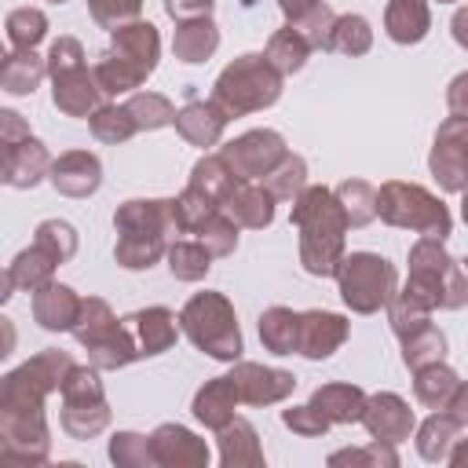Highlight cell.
<instances>
[{"instance_id":"obj_8","label":"cell","mask_w":468,"mask_h":468,"mask_svg":"<svg viewBox=\"0 0 468 468\" xmlns=\"http://www.w3.org/2000/svg\"><path fill=\"white\" fill-rule=\"evenodd\" d=\"M73 355L58 347H44L0 380V413H44L48 395L62 391V380L73 369Z\"/></svg>"},{"instance_id":"obj_41","label":"cell","mask_w":468,"mask_h":468,"mask_svg":"<svg viewBox=\"0 0 468 468\" xmlns=\"http://www.w3.org/2000/svg\"><path fill=\"white\" fill-rule=\"evenodd\" d=\"M165 260H168V271H172L176 282H201V278L212 271V260H216V256H212L197 238H194V241L176 238V241L168 245Z\"/></svg>"},{"instance_id":"obj_24","label":"cell","mask_w":468,"mask_h":468,"mask_svg":"<svg viewBox=\"0 0 468 468\" xmlns=\"http://www.w3.org/2000/svg\"><path fill=\"white\" fill-rule=\"evenodd\" d=\"M227 121H230V117H227L212 99H194V102H186V106L176 113V132H179L190 146L208 150V146H216V143L223 139Z\"/></svg>"},{"instance_id":"obj_34","label":"cell","mask_w":468,"mask_h":468,"mask_svg":"<svg viewBox=\"0 0 468 468\" xmlns=\"http://www.w3.org/2000/svg\"><path fill=\"white\" fill-rule=\"evenodd\" d=\"M44 77H48V58H40L37 48L33 51H11L0 62V88L7 95H33Z\"/></svg>"},{"instance_id":"obj_40","label":"cell","mask_w":468,"mask_h":468,"mask_svg":"<svg viewBox=\"0 0 468 468\" xmlns=\"http://www.w3.org/2000/svg\"><path fill=\"white\" fill-rule=\"evenodd\" d=\"M369 48H373V29H369V22H366L362 15H336V18H333L325 51L358 58V55H366Z\"/></svg>"},{"instance_id":"obj_11","label":"cell","mask_w":468,"mask_h":468,"mask_svg":"<svg viewBox=\"0 0 468 468\" xmlns=\"http://www.w3.org/2000/svg\"><path fill=\"white\" fill-rule=\"evenodd\" d=\"M99 366H73L69 377L62 380V413H58V424L69 439H95L110 428V402H106V391H102V380H99Z\"/></svg>"},{"instance_id":"obj_57","label":"cell","mask_w":468,"mask_h":468,"mask_svg":"<svg viewBox=\"0 0 468 468\" xmlns=\"http://www.w3.org/2000/svg\"><path fill=\"white\" fill-rule=\"evenodd\" d=\"M446 106H450V113L468 117V69L450 80V88H446Z\"/></svg>"},{"instance_id":"obj_23","label":"cell","mask_w":468,"mask_h":468,"mask_svg":"<svg viewBox=\"0 0 468 468\" xmlns=\"http://www.w3.org/2000/svg\"><path fill=\"white\" fill-rule=\"evenodd\" d=\"M238 388H234V380H230V373L227 377H212V380H205L201 388H197V395H194V402H190V413H194V420L197 424H205L208 431H219L223 424H230L238 413Z\"/></svg>"},{"instance_id":"obj_35","label":"cell","mask_w":468,"mask_h":468,"mask_svg":"<svg viewBox=\"0 0 468 468\" xmlns=\"http://www.w3.org/2000/svg\"><path fill=\"white\" fill-rule=\"evenodd\" d=\"M241 179L227 168V161L219 157V154H205L194 168H190V179H186V186H194L197 194H205L216 208H223L227 205V197L234 194V186H238Z\"/></svg>"},{"instance_id":"obj_27","label":"cell","mask_w":468,"mask_h":468,"mask_svg":"<svg viewBox=\"0 0 468 468\" xmlns=\"http://www.w3.org/2000/svg\"><path fill=\"white\" fill-rule=\"evenodd\" d=\"M216 446H219V464L223 468H263L260 435L245 417H234L230 424H223L216 431Z\"/></svg>"},{"instance_id":"obj_37","label":"cell","mask_w":468,"mask_h":468,"mask_svg":"<svg viewBox=\"0 0 468 468\" xmlns=\"http://www.w3.org/2000/svg\"><path fill=\"white\" fill-rule=\"evenodd\" d=\"M461 377L446 366V362H431V366H420L413 369V395L424 410H446L450 395L457 391Z\"/></svg>"},{"instance_id":"obj_49","label":"cell","mask_w":468,"mask_h":468,"mask_svg":"<svg viewBox=\"0 0 468 468\" xmlns=\"http://www.w3.org/2000/svg\"><path fill=\"white\" fill-rule=\"evenodd\" d=\"M194 234H197V241H201L216 260H223V256H230V252L238 249V223H234V216H230L227 208L212 212Z\"/></svg>"},{"instance_id":"obj_55","label":"cell","mask_w":468,"mask_h":468,"mask_svg":"<svg viewBox=\"0 0 468 468\" xmlns=\"http://www.w3.org/2000/svg\"><path fill=\"white\" fill-rule=\"evenodd\" d=\"M165 11L172 22H190V18H212L216 0H165Z\"/></svg>"},{"instance_id":"obj_4","label":"cell","mask_w":468,"mask_h":468,"mask_svg":"<svg viewBox=\"0 0 468 468\" xmlns=\"http://www.w3.org/2000/svg\"><path fill=\"white\" fill-rule=\"evenodd\" d=\"M431 311H461L468 303V271L457 263L442 238H417L410 249V274L402 285Z\"/></svg>"},{"instance_id":"obj_30","label":"cell","mask_w":468,"mask_h":468,"mask_svg":"<svg viewBox=\"0 0 468 468\" xmlns=\"http://www.w3.org/2000/svg\"><path fill=\"white\" fill-rule=\"evenodd\" d=\"M223 208L234 216L238 227H249V230H263V227L274 223V194L263 183H245L241 179Z\"/></svg>"},{"instance_id":"obj_10","label":"cell","mask_w":468,"mask_h":468,"mask_svg":"<svg viewBox=\"0 0 468 468\" xmlns=\"http://www.w3.org/2000/svg\"><path fill=\"white\" fill-rule=\"evenodd\" d=\"M336 285L355 314H377L399 292V271L380 252H347L336 267Z\"/></svg>"},{"instance_id":"obj_47","label":"cell","mask_w":468,"mask_h":468,"mask_svg":"<svg viewBox=\"0 0 468 468\" xmlns=\"http://www.w3.org/2000/svg\"><path fill=\"white\" fill-rule=\"evenodd\" d=\"M263 186L274 194V201H296L307 190V161L300 154H285L282 165L263 179Z\"/></svg>"},{"instance_id":"obj_7","label":"cell","mask_w":468,"mask_h":468,"mask_svg":"<svg viewBox=\"0 0 468 468\" xmlns=\"http://www.w3.org/2000/svg\"><path fill=\"white\" fill-rule=\"evenodd\" d=\"M69 333L88 351V362L99 366V369H124L135 358H143L128 318H117L113 307L102 296H84L80 318H77V325Z\"/></svg>"},{"instance_id":"obj_43","label":"cell","mask_w":468,"mask_h":468,"mask_svg":"<svg viewBox=\"0 0 468 468\" xmlns=\"http://www.w3.org/2000/svg\"><path fill=\"white\" fill-rule=\"evenodd\" d=\"M4 29H7V44L15 51H33L48 37V15L40 7H15L7 15Z\"/></svg>"},{"instance_id":"obj_29","label":"cell","mask_w":468,"mask_h":468,"mask_svg":"<svg viewBox=\"0 0 468 468\" xmlns=\"http://www.w3.org/2000/svg\"><path fill=\"white\" fill-rule=\"evenodd\" d=\"M431 29V7L428 0H388L384 7V33L410 48V44H420Z\"/></svg>"},{"instance_id":"obj_19","label":"cell","mask_w":468,"mask_h":468,"mask_svg":"<svg viewBox=\"0 0 468 468\" xmlns=\"http://www.w3.org/2000/svg\"><path fill=\"white\" fill-rule=\"evenodd\" d=\"M51 102L66 117H91L106 102V91L99 88L95 69L80 66V69H69V73L51 77Z\"/></svg>"},{"instance_id":"obj_31","label":"cell","mask_w":468,"mask_h":468,"mask_svg":"<svg viewBox=\"0 0 468 468\" xmlns=\"http://www.w3.org/2000/svg\"><path fill=\"white\" fill-rule=\"evenodd\" d=\"M62 263H58V256L51 252V249H44L40 241H33L29 249H22L11 263H7V278H11V285L15 289H22V292H37L40 285H48V282H55V271H58Z\"/></svg>"},{"instance_id":"obj_9","label":"cell","mask_w":468,"mask_h":468,"mask_svg":"<svg viewBox=\"0 0 468 468\" xmlns=\"http://www.w3.org/2000/svg\"><path fill=\"white\" fill-rule=\"evenodd\" d=\"M377 216L388 227L413 230V234H424V238H442V241L453 230V216L442 205V197L431 194L428 186L406 183V179L380 183V190H377Z\"/></svg>"},{"instance_id":"obj_44","label":"cell","mask_w":468,"mask_h":468,"mask_svg":"<svg viewBox=\"0 0 468 468\" xmlns=\"http://www.w3.org/2000/svg\"><path fill=\"white\" fill-rule=\"evenodd\" d=\"M88 128H91V135L99 139V143H110V146H117V143H128L139 128H135V121H132V113L124 110V102L117 106V102H102L91 117H88Z\"/></svg>"},{"instance_id":"obj_50","label":"cell","mask_w":468,"mask_h":468,"mask_svg":"<svg viewBox=\"0 0 468 468\" xmlns=\"http://www.w3.org/2000/svg\"><path fill=\"white\" fill-rule=\"evenodd\" d=\"M110 461L117 468H157L154 450H150V435H139V431H113Z\"/></svg>"},{"instance_id":"obj_52","label":"cell","mask_w":468,"mask_h":468,"mask_svg":"<svg viewBox=\"0 0 468 468\" xmlns=\"http://www.w3.org/2000/svg\"><path fill=\"white\" fill-rule=\"evenodd\" d=\"M84 4H88V15L95 18V26L110 29V33L135 22L143 11V0H84Z\"/></svg>"},{"instance_id":"obj_26","label":"cell","mask_w":468,"mask_h":468,"mask_svg":"<svg viewBox=\"0 0 468 468\" xmlns=\"http://www.w3.org/2000/svg\"><path fill=\"white\" fill-rule=\"evenodd\" d=\"M366 391L358 384H322L311 391V406L329 420V424H362V413H366Z\"/></svg>"},{"instance_id":"obj_20","label":"cell","mask_w":468,"mask_h":468,"mask_svg":"<svg viewBox=\"0 0 468 468\" xmlns=\"http://www.w3.org/2000/svg\"><path fill=\"white\" fill-rule=\"evenodd\" d=\"M48 179L62 197H91L102 186V161L91 150H66L55 157Z\"/></svg>"},{"instance_id":"obj_51","label":"cell","mask_w":468,"mask_h":468,"mask_svg":"<svg viewBox=\"0 0 468 468\" xmlns=\"http://www.w3.org/2000/svg\"><path fill=\"white\" fill-rule=\"evenodd\" d=\"M33 241H40L44 249H51L58 256V263H69L77 256V230L66 219H44V223H37Z\"/></svg>"},{"instance_id":"obj_32","label":"cell","mask_w":468,"mask_h":468,"mask_svg":"<svg viewBox=\"0 0 468 468\" xmlns=\"http://www.w3.org/2000/svg\"><path fill=\"white\" fill-rule=\"evenodd\" d=\"M219 48V29L212 18H190V22H176V33H172V55L186 66H197V62H208Z\"/></svg>"},{"instance_id":"obj_13","label":"cell","mask_w":468,"mask_h":468,"mask_svg":"<svg viewBox=\"0 0 468 468\" xmlns=\"http://www.w3.org/2000/svg\"><path fill=\"white\" fill-rule=\"evenodd\" d=\"M285 154L289 146L274 128H252L230 139L227 146H219V157L227 161V168L245 183H263L282 165Z\"/></svg>"},{"instance_id":"obj_22","label":"cell","mask_w":468,"mask_h":468,"mask_svg":"<svg viewBox=\"0 0 468 468\" xmlns=\"http://www.w3.org/2000/svg\"><path fill=\"white\" fill-rule=\"evenodd\" d=\"M80 303H84V296H77V289H69L62 282H48L33 292V322L48 333H66L77 325Z\"/></svg>"},{"instance_id":"obj_56","label":"cell","mask_w":468,"mask_h":468,"mask_svg":"<svg viewBox=\"0 0 468 468\" xmlns=\"http://www.w3.org/2000/svg\"><path fill=\"white\" fill-rule=\"evenodd\" d=\"M33 132H29V124L22 121V113H15V110H0V146L7 150V146H15V143H22V139H29Z\"/></svg>"},{"instance_id":"obj_42","label":"cell","mask_w":468,"mask_h":468,"mask_svg":"<svg viewBox=\"0 0 468 468\" xmlns=\"http://www.w3.org/2000/svg\"><path fill=\"white\" fill-rule=\"evenodd\" d=\"M336 201L347 216V227H369L377 219V186L366 179H344L336 186Z\"/></svg>"},{"instance_id":"obj_53","label":"cell","mask_w":468,"mask_h":468,"mask_svg":"<svg viewBox=\"0 0 468 468\" xmlns=\"http://www.w3.org/2000/svg\"><path fill=\"white\" fill-rule=\"evenodd\" d=\"M44 58H48V77L80 69L84 66V44L77 37H58V40H51V48H48Z\"/></svg>"},{"instance_id":"obj_45","label":"cell","mask_w":468,"mask_h":468,"mask_svg":"<svg viewBox=\"0 0 468 468\" xmlns=\"http://www.w3.org/2000/svg\"><path fill=\"white\" fill-rule=\"evenodd\" d=\"M384 311H388V325H391V333H395L399 340H406L410 333L431 325V307H424V303H420L417 296H410L406 289H399Z\"/></svg>"},{"instance_id":"obj_63","label":"cell","mask_w":468,"mask_h":468,"mask_svg":"<svg viewBox=\"0 0 468 468\" xmlns=\"http://www.w3.org/2000/svg\"><path fill=\"white\" fill-rule=\"evenodd\" d=\"M439 4H453V0H439Z\"/></svg>"},{"instance_id":"obj_25","label":"cell","mask_w":468,"mask_h":468,"mask_svg":"<svg viewBox=\"0 0 468 468\" xmlns=\"http://www.w3.org/2000/svg\"><path fill=\"white\" fill-rule=\"evenodd\" d=\"M128 325L135 333V344H139L143 358L165 355L176 344V333H179V318L168 307H143V311L128 314Z\"/></svg>"},{"instance_id":"obj_1","label":"cell","mask_w":468,"mask_h":468,"mask_svg":"<svg viewBox=\"0 0 468 468\" xmlns=\"http://www.w3.org/2000/svg\"><path fill=\"white\" fill-rule=\"evenodd\" d=\"M292 227L300 230V263L314 278H336L340 260L347 256V216L336 201V190L329 186H311L292 201L289 212Z\"/></svg>"},{"instance_id":"obj_48","label":"cell","mask_w":468,"mask_h":468,"mask_svg":"<svg viewBox=\"0 0 468 468\" xmlns=\"http://www.w3.org/2000/svg\"><path fill=\"white\" fill-rule=\"evenodd\" d=\"M333 468H399V453L391 442L373 439L369 446H351V450H336L329 453Z\"/></svg>"},{"instance_id":"obj_39","label":"cell","mask_w":468,"mask_h":468,"mask_svg":"<svg viewBox=\"0 0 468 468\" xmlns=\"http://www.w3.org/2000/svg\"><path fill=\"white\" fill-rule=\"evenodd\" d=\"M124 110L132 113V121H135L139 132L168 128V124H176V113H179V110L172 106V99L161 95V91H132V95L124 99Z\"/></svg>"},{"instance_id":"obj_38","label":"cell","mask_w":468,"mask_h":468,"mask_svg":"<svg viewBox=\"0 0 468 468\" xmlns=\"http://www.w3.org/2000/svg\"><path fill=\"white\" fill-rule=\"evenodd\" d=\"M311 51H314V48L307 44V37H303V33H296L292 26L274 29V33H271V40H267V48H263V55L271 58V66H274L282 77L300 73V69L307 66Z\"/></svg>"},{"instance_id":"obj_46","label":"cell","mask_w":468,"mask_h":468,"mask_svg":"<svg viewBox=\"0 0 468 468\" xmlns=\"http://www.w3.org/2000/svg\"><path fill=\"white\" fill-rule=\"evenodd\" d=\"M442 358H446V333L435 325H424L402 340V366L406 369H420V366H431Z\"/></svg>"},{"instance_id":"obj_6","label":"cell","mask_w":468,"mask_h":468,"mask_svg":"<svg viewBox=\"0 0 468 468\" xmlns=\"http://www.w3.org/2000/svg\"><path fill=\"white\" fill-rule=\"evenodd\" d=\"M179 329L186 333V340L216 358V362H238L245 344H241V329H238V314H234V303L216 292V289H205V292H194L183 311H179Z\"/></svg>"},{"instance_id":"obj_28","label":"cell","mask_w":468,"mask_h":468,"mask_svg":"<svg viewBox=\"0 0 468 468\" xmlns=\"http://www.w3.org/2000/svg\"><path fill=\"white\" fill-rule=\"evenodd\" d=\"M278 11L285 18V26H292L296 33L307 37V44L314 51H325L329 29H333V18H336L325 0H278Z\"/></svg>"},{"instance_id":"obj_12","label":"cell","mask_w":468,"mask_h":468,"mask_svg":"<svg viewBox=\"0 0 468 468\" xmlns=\"http://www.w3.org/2000/svg\"><path fill=\"white\" fill-rule=\"evenodd\" d=\"M428 172L446 194L468 190V117L450 113L431 139L428 150Z\"/></svg>"},{"instance_id":"obj_5","label":"cell","mask_w":468,"mask_h":468,"mask_svg":"<svg viewBox=\"0 0 468 468\" xmlns=\"http://www.w3.org/2000/svg\"><path fill=\"white\" fill-rule=\"evenodd\" d=\"M282 80L285 77L271 66L263 51H249L223 66V73L212 84V102L234 121V117L274 106L282 99Z\"/></svg>"},{"instance_id":"obj_62","label":"cell","mask_w":468,"mask_h":468,"mask_svg":"<svg viewBox=\"0 0 468 468\" xmlns=\"http://www.w3.org/2000/svg\"><path fill=\"white\" fill-rule=\"evenodd\" d=\"M48 4H66V0H48Z\"/></svg>"},{"instance_id":"obj_33","label":"cell","mask_w":468,"mask_h":468,"mask_svg":"<svg viewBox=\"0 0 468 468\" xmlns=\"http://www.w3.org/2000/svg\"><path fill=\"white\" fill-rule=\"evenodd\" d=\"M457 420L446 413V410H431L417 431H413V442H417V453L428 461V464H442L450 457V446L457 442Z\"/></svg>"},{"instance_id":"obj_60","label":"cell","mask_w":468,"mask_h":468,"mask_svg":"<svg viewBox=\"0 0 468 468\" xmlns=\"http://www.w3.org/2000/svg\"><path fill=\"white\" fill-rule=\"evenodd\" d=\"M446 464H453V468H468V439H457V442L450 446Z\"/></svg>"},{"instance_id":"obj_14","label":"cell","mask_w":468,"mask_h":468,"mask_svg":"<svg viewBox=\"0 0 468 468\" xmlns=\"http://www.w3.org/2000/svg\"><path fill=\"white\" fill-rule=\"evenodd\" d=\"M51 453L48 413H0V461L15 468H37Z\"/></svg>"},{"instance_id":"obj_16","label":"cell","mask_w":468,"mask_h":468,"mask_svg":"<svg viewBox=\"0 0 468 468\" xmlns=\"http://www.w3.org/2000/svg\"><path fill=\"white\" fill-rule=\"evenodd\" d=\"M362 424L369 431V439H380V442H406L413 431H417V417L410 410V402L395 391H377L366 399V413H362Z\"/></svg>"},{"instance_id":"obj_17","label":"cell","mask_w":468,"mask_h":468,"mask_svg":"<svg viewBox=\"0 0 468 468\" xmlns=\"http://www.w3.org/2000/svg\"><path fill=\"white\" fill-rule=\"evenodd\" d=\"M150 450L157 468H208L212 450L183 424H157L150 431Z\"/></svg>"},{"instance_id":"obj_59","label":"cell","mask_w":468,"mask_h":468,"mask_svg":"<svg viewBox=\"0 0 468 468\" xmlns=\"http://www.w3.org/2000/svg\"><path fill=\"white\" fill-rule=\"evenodd\" d=\"M450 33H453L457 48H464V51H468V4L453 11V18H450Z\"/></svg>"},{"instance_id":"obj_2","label":"cell","mask_w":468,"mask_h":468,"mask_svg":"<svg viewBox=\"0 0 468 468\" xmlns=\"http://www.w3.org/2000/svg\"><path fill=\"white\" fill-rule=\"evenodd\" d=\"M113 230H117L113 260L124 271H150L168 252L176 234H183L176 216V197H132L117 205Z\"/></svg>"},{"instance_id":"obj_61","label":"cell","mask_w":468,"mask_h":468,"mask_svg":"<svg viewBox=\"0 0 468 468\" xmlns=\"http://www.w3.org/2000/svg\"><path fill=\"white\" fill-rule=\"evenodd\" d=\"M461 219L468 223V190H461Z\"/></svg>"},{"instance_id":"obj_18","label":"cell","mask_w":468,"mask_h":468,"mask_svg":"<svg viewBox=\"0 0 468 468\" xmlns=\"http://www.w3.org/2000/svg\"><path fill=\"white\" fill-rule=\"evenodd\" d=\"M351 333V322L336 311H300V344H296V355L311 358V362H322L329 358L333 351L344 347Z\"/></svg>"},{"instance_id":"obj_36","label":"cell","mask_w":468,"mask_h":468,"mask_svg":"<svg viewBox=\"0 0 468 468\" xmlns=\"http://www.w3.org/2000/svg\"><path fill=\"white\" fill-rule=\"evenodd\" d=\"M260 344L271 355H292L300 344V311L292 307H267L260 314Z\"/></svg>"},{"instance_id":"obj_3","label":"cell","mask_w":468,"mask_h":468,"mask_svg":"<svg viewBox=\"0 0 468 468\" xmlns=\"http://www.w3.org/2000/svg\"><path fill=\"white\" fill-rule=\"evenodd\" d=\"M157 58H161V33H157V26L135 18V22H128V26L110 33V48H106V55L91 69H95L99 88L110 99V95L135 91L157 69Z\"/></svg>"},{"instance_id":"obj_64","label":"cell","mask_w":468,"mask_h":468,"mask_svg":"<svg viewBox=\"0 0 468 468\" xmlns=\"http://www.w3.org/2000/svg\"><path fill=\"white\" fill-rule=\"evenodd\" d=\"M464 271H468V256H464Z\"/></svg>"},{"instance_id":"obj_54","label":"cell","mask_w":468,"mask_h":468,"mask_svg":"<svg viewBox=\"0 0 468 468\" xmlns=\"http://www.w3.org/2000/svg\"><path fill=\"white\" fill-rule=\"evenodd\" d=\"M282 424L289 428V431H296V435H303V439H318V435H325L333 424L311 406V402H303V406H289V410H282Z\"/></svg>"},{"instance_id":"obj_15","label":"cell","mask_w":468,"mask_h":468,"mask_svg":"<svg viewBox=\"0 0 468 468\" xmlns=\"http://www.w3.org/2000/svg\"><path fill=\"white\" fill-rule=\"evenodd\" d=\"M230 380H234L238 399L245 406H274V402H285L296 391V377L289 369H274V366L245 362V358L234 362Z\"/></svg>"},{"instance_id":"obj_58","label":"cell","mask_w":468,"mask_h":468,"mask_svg":"<svg viewBox=\"0 0 468 468\" xmlns=\"http://www.w3.org/2000/svg\"><path fill=\"white\" fill-rule=\"evenodd\" d=\"M446 413H450L461 428H468V380L457 384V391H453L450 402H446Z\"/></svg>"},{"instance_id":"obj_21","label":"cell","mask_w":468,"mask_h":468,"mask_svg":"<svg viewBox=\"0 0 468 468\" xmlns=\"http://www.w3.org/2000/svg\"><path fill=\"white\" fill-rule=\"evenodd\" d=\"M51 165H55V157L48 154V146L37 135H29V139H22V143L4 150L0 179L7 186H15V190H29V186H37L40 179L51 176Z\"/></svg>"}]
</instances>
